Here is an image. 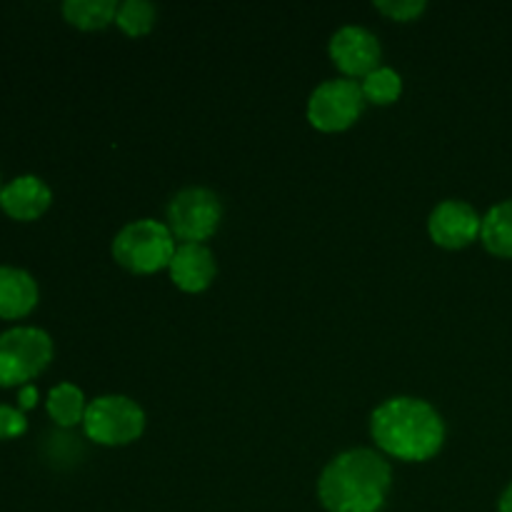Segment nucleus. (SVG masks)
<instances>
[{
	"instance_id": "obj_1",
	"label": "nucleus",
	"mask_w": 512,
	"mask_h": 512,
	"mask_svg": "<svg viewBox=\"0 0 512 512\" xmlns=\"http://www.w3.org/2000/svg\"><path fill=\"white\" fill-rule=\"evenodd\" d=\"M370 433L383 453L408 463L435 458L445 443V423L438 410L420 398L385 400L370 415Z\"/></svg>"
},
{
	"instance_id": "obj_2",
	"label": "nucleus",
	"mask_w": 512,
	"mask_h": 512,
	"mask_svg": "<svg viewBox=\"0 0 512 512\" xmlns=\"http://www.w3.org/2000/svg\"><path fill=\"white\" fill-rule=\"evenodd\" d=\"M388 460L368 448L345 450L325 465L318 495L328 512H378L390 490Z\"/></svg>"
},
{
	"instance_id": "obj_3",
	"label": "nucleus",
	"mask_w": 512,
	"mask_h": 512,
	"mask_svg": "<svg viewBox=\"0 0 512 512\" xmlns=\"http://www.w3.org/2000/svg\"><path fill=\"white\" fill-rule=\"evenodd\" d=\"M175 250V235L165 223L153 218L133 220L113 238V258L130 273L150 275L170 268Z\"/></svg>"
},
{
	"instance_id": "obj_4",
	"label": "nucleus",
	"mask_w": 512,
	"mask_h": 512,
	"mask_svg": "<svg viewBox=\"0 0 512 512\" xmlns=\"http://www.w3.org/2000/svg\"><path fill=\"white\" fill-rule=\"evenodd\" d=\"M53 360V340L45 330L18 325L0 333V388H23Z\"/></svg>"
},
{
	"instance_id": "obj_5",
	"label": "nucleus",
	"mask_w": 512,
	"mask_h": 512,
	"mask_svg": "<svg viewBox=\"0 0 512 512\" xmlns=\"http://www.w3.org/2000/svg\"><path fill=\"white\" fill-rule=\"evenodd\" d=\"M85 435L100 445H128L145 430V413L125 395H100L88 403L83 418Z\"/></svg>"
},
{
	"instance_id": "obj_6",
	"label": "nucleus",
	"mask_w": 512,
	"mask_h": 512,
	"mask_svg": "<svg viewBox=\"0 0 512 512\" xmlns=\"http://www.w3.org/2000/svg\"><path fill=\"white\" fill-rule=\"evenodd\" d=\"M223 203L208 188H185L168 205V228L183 243H203L218 230Z\"/></svg>"
},
{
	"instance_id": "obj_7",
	"label": "nucleus",
	"mask_w": 512,
	"mask_h": 512,
	"mask_svg": "<svg viewBox=\"0 0 512 512\" xmlns=\"http://www.w3.org/2000/svg\"><path fill=\"white\" fill-rule=\"evenodd\" d=\"M365 108V95L358 80L333 78L320 83L310 93L308 120L323 133L350 128Z\"/></svg>"
},
{
	"instance_id": "obj_8",
	"label": "nucleus",
	"mask_w": 512,
	"mask_h": 512,
	"mask_svg": "<svg viewBox=\"0 0 512 512\" xmlns=\"http://www.w3.org/2000/svg\"><path fill=\"white\" fill-rule=\"evenodd\" d=\"M330 58L345 73V78L368 75L380 63V43L363 25H343L330 38Z\"/></svg>"
},
{
	"instance_id": "obj_9",
	"label": "nucleus",
	"mask_w": 512,
	"mask_h": 512,
	"mask_svg": "<svg viewBox=\"0 0 512 512\" xmlns=\"http://www.w3.org/2000/svg\"><path fill=\"white\" fill-rule=\"evenodd\" d=\"M483 228V218L478 215V210L473 208L465 200H443L438 208L430 213L428 230L430 238L438 245L450 250L465 248V245L473 243L480 235Z\"/></svg>"
},
{
	"instance_id": "obj_10",
	"label": "nucleus",
	"mask_w": 512,
	"mask_h": 512,
	"mask_svg": "<svg viewBox=\"0 0 512 512\" xmlns=\"http://www.w3.org/2000/svg\"><path fill=\"white\" fill-rule=\"evenodd\" d=\"M218 265L203 243H183L170 260V278L185 293H200L215 280Z\"/></svg>"
},
{
	"instance_id": "obj_11",
	"label": "nucleus",
	"mask_w": 512,
	"mask_h": 512,
	"mask_svg": "<svg viewBox=\"0 0 512 512\" xmlns=\"http://www.w3.org/2000/svg\"><path fill=\"white\" fill-rule=\"evenodd\" d=\"M53 193L38 175H18L0 195V208L13 220H38L50 208Z\"/></svg>"
},
{
	"instance_id": "obj_12",
	"label": "nucleus",
	"mask_w": 512,
	"mask_h": 512,
	"mask_svg": "<svg viewBox=\"0 0 512 512\" xmlns=\"http://www.w3.org/2000/svg\"><path fill=\"white\" fill-rule=\"evenodd\" d=\"M38 295V283L28 270L0 265V318H25L38 305Z\"/></svg>"
},
{
	"instance_id": "obj_13",
	"label": "nucleus",
	"mask_w": 512,
	"mask_h": 512,
	"mask_svg": "<svg viewBox=\"0 0 512 512\" xmlns=\"http://www.w3.org/2000/svg\"><path fill=\"white\" fill-rule=\"evenodd\" d=\"M480 240L485 248L500 258H512V198L493 205L483 215Z\"/></svg>"
},
{
	"instance_id": "obj_14",
	"label": "nucleus",
	"mask_w": 512,
	"mask_h": 512,
	"mask_svg": "<svg viewBox=\"0 0 512 512\" xmlns=\"http://www.w3.org/2000/svg\"><path fill=\"white\" fill-rule=\"evenodd\" d=\"M85 410H88V403L78 385L60 383L48 393V415L63 428L83 423Z\"/></svg>"
},
{
	"instance_id": "obj_15",
	"label": "nucleus",
	"mask_w": 512,
	"mask_h": 512,
	"mask_svg": "<svg viewBox=\"0 0 512 512\" xmlns=\"http://www.w3.org/2000/svg\"><path fill=\"white\" fill-rule=\"evenodd\" d=\"M118 13L115 0H65L63 15L70 25L80 30H98L113 23Z\"/></svg>"
},
{
	"instance_id": "obj_16",
	"label": "nucleus",
	"mask_w": 512,
	"mask_h": 512,
	"mask_svg": "<svg viewBox=\"0 0 512 512\" xmlns=\"http://www.w3.org/2000/svg\"><path fill=\"white\" fill-rule=\"evenodd\" d=\"M360 88H363L365 100H370V103L390 105L403 93V78H400L398 70L388 68V65H378L373 73L365 75Z\"/></svg>"
},
{
	"instance_id": "obj_17",
	"label": "nucleus",
	"mask_w": 512,
	"mask_h": 512,
	"mask_svg": "<svg viewBox=\"0 0 512 512\" xmlns=\"http://www.w3.org/2000/svg\"><path fill=\"white\" fill-rule=\"evenodd\" d=\"M155 13L158 10L148 0H125V3L118 5L115 23L128 35H145L155 25Z\"/></svg>"
},
{
	"instance_id": "obj_18",
	"label": "nucleus",
	"mask_w": 512,
	"mask_h": 512,
	"mask_svg": "<svg viewBox=\"0 0 512 512\" xmlns=\"http://www.w3.org/2000/svg\"><path fill=\"white\" fill-rule=\"evenodd\" d=\"M375 8L380 13L390 15L393 20H415L418 15H423V10L428 8L425 0H375Z\"/></svg>"
},
{
	"instance_id": "obj_19",
	"label": "nucleus",
	"mask_w": 512,
	"mask_h": 512,
	"mask_svg": "<svg viewBox=\"0 0 512 512\" xmlns=\"http://www.w3.org/2000/svg\"><path fill=\"white\" fill-rule=\"evenodd\" d=\"M25 430H28V420H25L23 410L0 405V440L20 438Z\"/></svg>"
},
{
	"instance_id": "obj_20",
	"label": "nucleus",
	"mask_w": 512,
	"mask_h": 512,
	"mask_svg": "<svg viewBox=\"0 0 512 512\" xmlns=\"http://www.w3.org/2000/svg\"><path fill=\"white\" fill-rule=\"evenodd\" d=\"M35 400H38V390L33 385H23L20 388V408H33Z\"/></svg>"
},
{
	"instance_id": "obj_21",
	"label": "nucleus",
	"mask_w": 512,
	"mask_h": 512,
	"mask_svg": "<svg viewBox=\"0 0 512 512\" xmlns=\"http://www.w3.org/2000/svg\"><path fill=\"white\" fill-rule=\"evenodd\" d=\"M498 508H500V512H512V483L503 490V495H500Z\"/></svg>"
},
{
	"instance_id": "obj_22",
	"label": "nucleus",
	"mask_w": 512,
	"mask_h": 512,
	"mask_svg": "<svg viewBox=\"0 0 512 512\" xmlns=\"http://www.w3.org/2000/svg\"><path fill=\"white\" fill-rule=\"evenodd\" d=\"M3 188H5V185H3V178H0V195H3Z\"/></svg>"
}]
</instances>
